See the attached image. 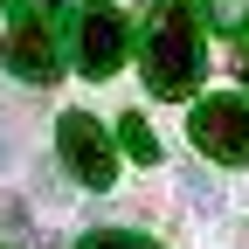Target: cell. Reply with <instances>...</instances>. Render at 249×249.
I'll list each match as a JSON object with an SVG mask.
<instances>
[{"instance_id":"6da1fadb","label":"cell","mask_w":249,"mask_h":249,"mask_svg":"<svg viewBox=\"0 0 249 249\" xmlns=\"http://www.w3.org/2000/svg\"><path fill=\"white\" fill-rule=\"evenodd\" d=\"M201 28L187 0H152V35H145V83L152 97H187L201 83Z\"/></svg>"},{"instance_id":"7a4b0ae2","label":"cell","mask_w":249,"mask_h":249,"mask_svg":"<svg viewBox=\"0 0 249 249\" xmlns=\"http://www.w3.org/2000/svg\"><path fill=\"white\" fill-rule=\"evenodd\" d=\"M194 145L208 152V160H222V166H249V104L235 97V90L194 104Z\"/></svg>"},{"instance_id":"3957f363","label":"cell","mask_w":249,"mask_h":249,"mask_svg":"<svg viewBox=\"0 0 249 249\" xmlns=\"http://www.w3.org/2000/svg\"><path fill=\"white\" fill-rule=\"evenodd\" d=\"M55 145H62V160H70V173H76L83 187H97V194H104V187L118 180L111 132H104L90 111H70V118H62V124H55Z\"/></svg>"},{"instance_id":"277c9868","label":"cell","mask_w":249,"mask_h":249,"mask_svg":"<svg viewBox=\"0 0 249 249\" xmlns=\"http://www.w3.org/2000/svg\"><path fill=\"white\" fill-rule=\"evenodd\" d=\"M124 42H132V28H124V14L111 0H90L76 14V70L83 76H111L124 62Z\"/></svg>"},{"instance_id":"5b68a950","label":"cell","mask_w":249,"mask_h":249,"mask_svg":"<svg viewBox=\"0 0 249 249\" xmlns=\"http://www.w3.org/2000/svg\"><path fill=\"white\" fill-rule=\"evenodd\" d=\"M0 55H7V70H14L21 83H55V76H62V42H55V28L35 21V14H21V21L7 28Z\"/></svg>"},{"instance_id":"8992f818","label":"cell","mask_w":249,"mask_h":249,"mask_svg":"<svg viewBox=\"0 0 249 249\" xmlns=\"http://www.w3.org/2000/svg\"><path fill=\"white\" fill-rule=\"evenodd\" d=\"M118 139H124V152H132L139 166L160 160V139H152V124H145V118H124V124H118Z\"/></svg>"},{"instance_id":"52a82bcc","label":"cell","mask_w":249,"mask_h":249,"mask_svg":"<svg viewBox=\"0 0 249 249\" xmlns=\"http://www.w3.org/2000/svg\"><path fill=\"white\" fill-rule=\"evenodd\" d=\"M208 21L222 28V35H242L249 28V0H208Z\"/></svg>"},{"instance_id":"ba28073f","label":"cell","mask_w":249,"mask_h":249,"mask_svg":"<svg viewBox=\"0 0 249 249\" xmlns=\"http://www.w3.org/2000/svg\"><path fill=\"white\" fill-rule=\"evenodd\" d=\"M76 249H160V242H145V235H124V229H97V235H83Z\"/></svg>"},{"instance_id":"9c48e42d","label":"cell","mask_w":249,"mask_h":249,"mask_svg":"<svg viewBox=\"0 0 249 249\" xmlns=\"http://www.w3.org/2000/svg\"><path fill=\"white\" fill-rule=\"evenodd\" d=\"M0 229H14V235H21V229H28V208H21V201H14V194H0Z\"/></svg>"},{"instance_id":"30bf717a","label":"cell","mask_w":249,"mask_h":249,"mask_svg":"<svg viewBox=\"0 0 249 249\" xmlns=\"http://www.w3.org/2000/svg\"><path fill=\"white\" fill-rule=\"evenodd\" d=\"M35 7H55V0H35Z\"/></svg>"}]
</instances>
